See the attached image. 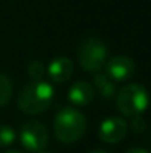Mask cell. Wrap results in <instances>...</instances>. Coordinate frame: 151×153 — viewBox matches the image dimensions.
I'll return each mask as SVG.
<instances>
[{
  "label": "cell",
  "instance_id": "8fae6325",
  "mask_svg": "<svg viewBox=\"0 0 151 153\" xmlns=\"http://www.w3.org/2000/svg\"><path fill=\"white\" fill-rule=\"evenodd\" d=\"M12 94H13V85H12L10 77L0 73V107L6 105L10 101Z\"/></svg>",
  "mask_w": 151,
  "mask_h": 153
},
{
  "label": "cell",
  "instance_id": "52a82bcc",
  "mask_svg": "<svg viewBox=\"0 0 151 153\" xmlns=\"http://www.w3.org/2000/svg\"><path fill=\"white\" fill-rule=\"evenodd\" d=\"M127 128H129V125L123 117L111 116V117H107L101 122L98 135L104 143L116 144V143H120L126 137Z\"/></svg>",
  "mask_w": 151,
  "mask_h": 153
},
{
  "label": "cell",
  "instance_id": "6da1fadb",
  "mask_svg": "<svg viewBox=\"0 0 151 153\" xmlns=\"http://www.w3.org/2000/svg\"><path fill=\"white\" fill-rule=\"evenodd\" d=\"M55 89L49 82L31 80L18 94V108L28 116L45 113L53 102Z\"/></svg>",
  "mask_w": 151,
  "mask_h": 153
},
{
  "label": "cell",
  "instance_id": "8992f818",
  "mask_svg": "<svg viewBox=\"0 0 151 153\" xmlns=\"http://www.w3.org/2000/svg\"><path fill=\"white\" fill-rule=\"evenodd\" d=\"M104 73L114 82H126L129 80L136 70V65L132 58L126 55H116L107 59L104 65Z\"/></svg>",
  "mask_w": 151,
  "mask_h": 153
},
{
  "label": "cell",
  "instance_id": "277c9868",
  "mask_svg": "<svg viewBox=\"0 0 151 153\" xmlns=\"http://www.w3.org/2000/svg\"><path fill=\"white\" fill-rule=\"evenodd\" d=\"M77 59L80 67L88 73H98L108 59V48L98 37H86L77 48Z\"/></svg>",
  "mask_w": 151,
  "mask_h": 153
},
{
  "label": "cell",
  "instance_id": "ba28073f",
  "mask_svg": "<svg viewBox=\"0 0 151 153\" xmlns=\"http://www.w3.org/2000/svg\"><path fill=\"white\" fill-rule=\"evenodd\" d=\"M74 73V64L67 56H56L46 67V74L53 83H65Z\"/></svg>",
  "mask_w": 151,
  "mask_h": 153
},
{
  "label": "cell",
  "instance_id": "7a4b0ae2",
  "mask_svg": "<svg viewBox=\"0 0 151 153\" xmlns=\"http://www.w3.org/2000/svg\"><path fill=\"white\" fill-rule=\"evenodd\" d=\"M86 116L76 107H61L55 114L53 132L58 141L73 144L79 141L86 132Z\"/></svg>",
  "mask_w": 151,
  "mask_h": 153
},
{
  "label": "cell",
  "instance_id": "ac0fdd59",
  "mask_svg": "<svg viewBox=\"0 0 151 153\" xmlns=\"http://www.w3.org/2000/svg\"><path fill=\"white\" fill-rule=\"evenodd\" d=\"M40 153H50V152H46V150H43V152H40Z\"/></svg>",
  "mask_w": 151,
  "mask_h": 153
},
{
  "label": "cell",
  "instance_id": "5b68a950",
  "mask_svg": "<svg viewBox=\"0 0 151 153\" xmlns=\"http://www.w3.org/2000/svg\"><path fill=\"white\" fill-rule=\"evenodd\" d=\"M19 141L22 147L28 152H43L49 144L48 128L39 120H28L19 129Z\"/></svg>",
  "mask_w": 151,
  "mask_h": 153
},
{
  "label": "cell",
  "instance_id": "5bb4252c",
  "mask_svg": "<svg viewBox=\"0 0 151 153\" xmlns=\"http://www.w3.org/2000/svg\"><path fill=\"white\" fill-rule=\"evenodd\" d=\"M130 129H132L133 132H136V134L142 132V131L145 129V120H144L141 116L133 117V119H132V122H130Z\"/></svg>",
  "mask_w": 151,
  "mask_h": 153
},
{
  "label": "cell",
  "instance_id": "9c48e42d",
  "mask_svg": "<svg viewBox=\"0 0 151 153\" xmlns=\"http://www.w3.org/2000/svg\"><path fill=\"white\" fill-rule=\"evenodd\" d=\"M67 98L74 107H83L95 98V89L89 82L80 80L70 86L67 92Z\"/></svg>",
  "mask_w": 151,
  "mask_h": 153
},
{
  "label": "cell",
  "instance_id": "7c38bea8",
  "mask_svg": "<svg viewBox=\"0 0 151 153\" xmlns=\"http://www.w3.org/2000/svg\"><path fill=\"white\" fill-rule=\"evenodd\" d=\"M27 73L31 80H43V76L46 74V65L40 59H33L27 65Z\"/></svg>",
  "mask_w": 151,
  "mask_h": 153
},
{
  "label": "cell",
  "instance_id": "4fadbf2b",
  "mask_svg": "<svg viewBox=\"0 0 151 153\" xmlns=\"http://www.w3.org/2000/svg\"><path fill=\"white\" fill-rule=\"evenodd\" d=\"M16 132L12 126L0 125V147H9L15 143Z\"/></svg>",
  "mask_w": 151,
  "mask_h": 153
},
{
  "label": "cell",
  "instance_id": "9a60e30c",
  "mask_svg": "<svg viewBox=\"0 0 151 153\" xmlns=\"http://www.w3.org/2000/svg\"><path fill=\"white\" fill-rule=\"evenodd\" d=\"M126 153H150V152H148V150H145V149H141V147H133V149L127 150Z\"/></svg>",
  "mask_w": 151,
  "mask_h": 153
},
{
  "label": "cell",
  "instance_id": "30bf717a",
  "mask_svg": "<svg viewBox=\"0 0 151 153\" xmlns=\"http://www.w3.org/2000/svg\"><path fill=\"white\" fill-rule=\"evenodd\" d=\"M92 86H94V89L98 91V94H99L104 100H111L113 97H116V92H117V89H116V82L111 80V79H110L105 73H102V71H98V73L94 74Z\"/></svg>",
  "mask_w": 151,
  "mask_h": 153
},
{
  "label": "cell",
  "instance_id": "2e32d148",
  "mask_svg": "<svg viewBox=\"0 0 151 153\" xmlns=\"http://www.w3.org/2000/svg\"><path fill=\"white\" fill-rule=\"evenodd\" d=\"M91 153H110V152H107V150H102V149H98V150H94V152H91Z\"/></svg>",
  "mask_w": 151,
  "mask_h": 153
},
{
  "label": "cell",
  "instance_id": "3957f363",
  "mask_svg": "<svg viewBox=\"0 0 151 153\" xmlns=\"http://www.w3.org/2000/svg\"><path fill=\"white\" fill-rule=\"evenodd\" d=\"M150 104V95L147 89L139 83H129L123 86L116 97V105L119 111L126 117L141 116Z\"/></svg>",
  "mask_w": 151,
  "mask_h": 153
},
{
  "label": "cell",
  "instance_id": "e0dca14e",
  "mask_svg": "<svg viewBox=\"0 0 151 153\" xmlns=\"http://www.w3.org/2000/svg\"><path fill=\"white\" fill-rule=\"evenodd\" d=\"M3 153H22V152H19V150H4Z\"/></svg>",
  "mask_w": 151,
  "mask_h": 153
}]
</instances>
